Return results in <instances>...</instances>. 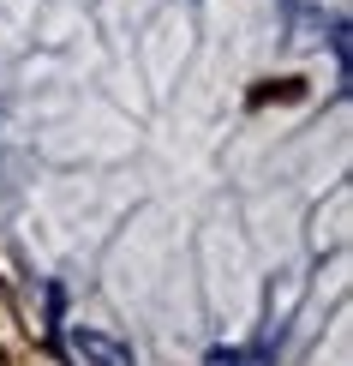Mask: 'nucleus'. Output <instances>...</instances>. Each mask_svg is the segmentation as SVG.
I'll use <instances>...</instances> for the list:
<instances>
[{"label": "nucleus", "instance_id": "f257e3e1", "mask_svg": "<svg viewBox=\"0 0 353 366\" xmlns=\"http://www.w3.org/2000/svg\"><path fill=\"white\" fill-rule=\"evenodd\" d=\"M66 342H72V355L84 366H138L132 342H120V337H108V330H96V325H72Z\"/></svg>", "mask_w": 353, "mask_h": 366}, {"label": "nucleus", "instance_id": "f03ea898", "mask_svg": "<svg viewBox=\"0 0 353 366\" xmlns=\"http://www.w3.org/2000/svg\"><path fill=\"white\" fill-rule=\"evenodd\" d=\"M204 366H245V355H240V348H210Z\"/></svg>", "mask_w": 353, "mask_h": 366}]
</instances>
